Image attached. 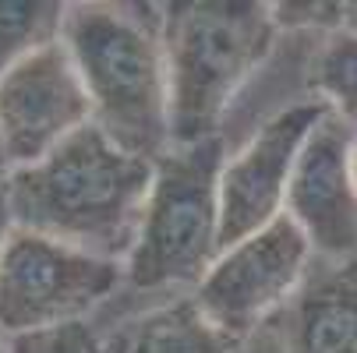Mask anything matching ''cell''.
<instances>
[{
	"label": "cell",
	"instance_id": "6da1fadb",
	"mask_svg": "<svg viewBox=\"0 0 357 353\" xmlns=\"http://www.w3.org/2000/svg\"><path fill=\"white\" fill-rule=\"evenodd\" d=\"M149 187L152 163L124 152L96 124L8 177L18 230L121 265L135 251Z\"/></svg>",
	"mask_w": 357,
	"mask_h": 353
},
{
	"label": "cell",
	"instance_id": "7a4b0ae2",
	"mask_svg": "<svg viewBox=\"0 0 357 353\" xmlns=\"http://www.w3.org/2000/svg\"><path fill=\"white\" fill-rule=\"evenodd\" d=\"M163 15L121 4H71L64 46L92 103V124L124 152L156 163L174 148Z\"/></svg>",
	"mask_w": 357,
	"mask_h": 353
},
{
	"label": "cell",
	"instance_id": "3957f363",
	"mask_svg": "<svg viewBox=\"0 0 357 353\" xmlns=\"http://www.w3.org/2000/svg\"><path fill=\"white\" fill-rule=\"evenodd\" d=\"M160 32L174 145L220 138L230 99L273 49L280 32L273 8L259 0H177L163 4Z\"/></svg>",
	"mask_w": 357,
	"mask_h": 353
},
{
	"label": "cell",
	"instance_id": "277c9868",
	"mask_svg": "<svg viewBox=\"0 0 357 353\" xmlns=\"http://www.w3.org/2000/svg\"><path fill=\"white\" fill-rule=\"evenodd\" d=\"M223 138L174 145L152 163V187L124 283L135 290L198 286L220 258V173Z\"/></svg>",
	"mask_w": 357,
	"mask_h": 353
},
{
	"label": "cell",
	"instance_id": "5b68a950",
	"mask_svg": "<svg viewBox=\"0 0 357 353\" xmlns=\"http://www.w3.org/2000/svg\"><path fill=\"white\" fill-rule=\"evenodd\" d=\"M124 283V265L43 233L15 230L0 255V332L8 339L85 322Z\"/></svg>",
	"mask_w": 357,
	"mask_h": 353
},
{
	"label": "cell",
	"instance_id": "8992f818",
	"mask_svg": "<svg viewBox=\"0 0 357 353\" xmlns=\"http://www.w3.org/2000/svg\"><path fill=\"white\" fill-rule=\"evenodd\" d=\"M315 262V251L283 212L259 233H251L220 251V258L195 286V300L220 329L248 339L273 311H283L301 290Z\"/></svg>",
	"mask_w": 357,
	"mask_h": 353
},
{
	"label": "cell",
	"instance_id": "52a82bcc",
	"mask_svg": "<svg viewBox=\"0 0 357 353\" xmlns=\"http://www.w3.org/2000/svg\"><path fill=\"white\" fill-rule=\"evenodd\" d=\"M329 117L322 99H304L269 117L220 173V240L223 247L259 233L287 212V187L312 131Z\"/></svg>",
	"mask_w": 357,
	"mask_h": 353
},
{
	"label": "cell",
	"instance_id": "ba28073f",
	"mask_svg": "<svg viewBox=\"0 0 357 353\" xmlns=\"http://www.w3.org/2000/svg\"><path fill=\"white\" fill-rule=\"evenodd\" d=\"M89 124L92 103L64 42L0 78V134L11 170L39 163Z\"/></svg>",
	"mask_w": 357,
	"mask_h": 353
},
{
	"label": "cell",
	"instance_id": "9c48e42d",
	"mask_svg": "<svg viewBox=\"0 0 357 353\" xmlns=\"http://www.w3.org/2000/svg\"><path fill=\"white\" fill-rule=\"evenodd\" d=\"M350 138L354 127L329 113L304 141L287 187V216L308 237L315 258L329 262L357 258V194L347 177Z\"/></svg>",
	"mask_w": 357,
	"mask_h": 353
},
{
	"label": "cell",
	"instance_id": "30bf717a",
	"mask_svg": "<svg viewBox=\"0 0 357 353\" xmlns=\"http://www.w3.org/2000/svg\"><path fill=\"white\" fill-rule=\"evenodd\" d=\"M283 353H357V258H315L283 308Z\"/></svg>",
	"mask_w": 357,
	"mask_h": 353
},
{
	"label": "cell",
	"instance_id": "8fae6325",
	"mask_svg": "<svg viewBox=\"0 0 357 353\" xmlns=\"http://www.w3.org/2000/svg\"><path fill=\"white\" fill-rule=\"evenodd\" d=\"M103 353H244V339L220 329L191 293L124 322Z\"/></svg>",
	"mask_w": 357,
	"mask_h": 353
},
{
	"label": "cell",
	"instance_id": "7c38bea8",
	"mask_svg": "<svg viewBox=\"0 0 357 353\" xmlns=\"http://www.w3.org/2000/svg\"><path fill=\"white\" fill-rule=\"evenodd\" d=\"M68 8L61 0H0V78L46 46L64 42Z\"/></svg>",
	"mask_w": 357,
	"mask_h": 353
},
{
	"label": "cell",
	"instance_id": "4fadbf2b",
	"mask_svg": "<svg viewBox=\"0 0 357 353\" xmlns=\"http://www.w3.org/2000/svg\"><path fill=\"white\" fill-rule=\"evenodd\" d=\"M312 85L333 117L357 124V32L340 29L326 36L312 68Z\"/></svg>",
	"mask_w": 357,
	"mask_h": 353
},
{
	"label": "cell",
	"instance_id": "5bb4252c",
	"mask_svg": "<svg viewBox=\"0 0 357 353\" xmlns=\"http://www.w3.org/2000/svg\"><path fill=\"white\" fill-rule=\"evenodd\" d=\"M11 353H103V343L85 322H75V325L46 329V332L15 336Z\"/></svg>",
	"mask_w": 357,
	"mask_h": 353
},
{
	"label": "cell",
	"instance_id": "9a60e30c",
	"mask_svg": "<svg viewBox=\"0 0 357 353\" xmlns=\"http://www.w3.org/2000/svg\"><path fill=\"white\" fill-rule=\"evenodd\" d=\"M276 29H343L347 4H326V0H283V4H269Z\"/></svg>",
	"mask_w": 357,
	"mask_h": 353
},
{
	"label": "cell",
	"instance_id": "2e32d148",
	"mask_svg": "<svg viewBox=\"0 0 357 353\" xmlns=\"http://www.w3.org/2000/svg\"><path fill=\"white\" fill-rule=\"evenodd\" d=\"M15 230H18V223H15V212H11L8 180H0V255H4V247H8V240H11Z\"/></svg>",
	"mask_w": 357,
	"mask_h": 353
},
{
	"label": "cell",
	"instance_id": "e0dca14e",
	"mask_svg": "<svg viewBox=\"0 0 357 353\" xmlns=\"http://www.w3.org/2000/svg\"><path fill=\"white\" fill-rule=\"evenodd\" d=\"M347 177H350V187L357 194V134L350 138V148H347Z\"/></svg>",
	"mask_w": 357,
	"mask_h": 353
},
{
	"label": "cell",
	"instance_id": "ac0fdd59",
	"mask_svg": "<svg viewBox=\"0 0 357 353\" xmlns=\"http://www.w3.org/2000/svg\"><path fill=\"white\" fill-rule=\"evenodd\" d=\"M11 177V159H8V148H4V134H0V180Z\"/></svg>",
	"mask_w": 357,
	"mask_h": 353
},
{
	"label": "cell",
	"instance_id": "d6986e66",
	"mask_svg": "<svg viewBox=\"0 0 357 353\" xmlns=\"http://www.w3.org/2000/svg\"><path fill=\"white\" fill-rule=\"evenodd\" d=\"M343 29L357 32V0H354V4H347V15H343Z\"/></svg>",
	"mask_w": 357,
	"mask_h": 353
},
{
	"label": "cell",
	"instance_id": "ffe728a7",
	"mask_svg": "<svg viewBox=\"0 0 357 353\" xmlns=\"http://www.w3.org/2000/svg\"><path fill=\"white\" fill-rule=\"evenodd\" d=\"M0 353H11V339L4 332H0Z\"/></svg>",
	"mask_w": 357,
	"mask_h": 353
}]
</instances>
